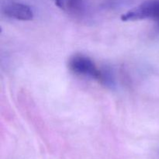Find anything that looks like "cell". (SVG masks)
<instances>
[{"instance_id":"3","label":"cell","mask_w":159,"mask_h":159,"mask_svg":"<svg viewBox=\"0 0 159 159\" xmlns=\"http://www.w3.org/2000/svg\"><path fill=\"white\" fill-rule=\"evenodd\" d=\"M0 9L5 16L18 20L27 21L34 17V12L29 6L15 0H2Z\"/></svg>"},{"instance_id":"2","label":"cell","mask_w":159,"mask_h":159,"mask_svg":"<svg viewBox=\"0 0 159 159\" xmlns=\"http://www.w3.org/2000/svg\"><path fill=\"white\" fill-rule=\"evenodd\" d=\"M123 21L141 20H155L159 25V0H148L129 10L121 16Z\"/></svg>"},{"instance_id":"1","label":"cell","mask_w":159,"mask_h":159,"mask_svg":"<svg viewBox=\"0 0 159 159\" xmlns=\"http://www.w3.org/2000/svg\"><path fill=\"white\" fill-rule=\"evenodd\" d=\"M68 66L75 74L102 82L103 71L99 69L95 62L87 56L82 54L72 56L68 62Z\"/></svg>"},{"instance_id":"4","label":"cell","mask_w":159,"mask_h":159,"mask_svg":"<svg viewBox=\"0 0 159 159\" xmlns=\"http://www.w3.org/2000/svg\"><path fill=\"white\" fill-rule=\"evenodd\" d=\"M55 4L64 11L79 12L83 6V0H54Z\"/></svg>"}]
</instances>
